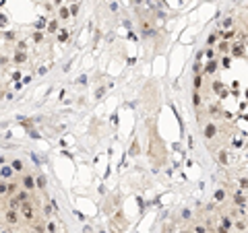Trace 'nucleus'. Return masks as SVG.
Wrapping results in <instances>:
<instances>
[{
  "label": "nucleus",
  "instance_id": "1",
  "mask_svg": "<svg viewBox=\"0 0 248 233\" xmlns=\"http://www.w3.org/2000/svg\"><path fill=\"white\" fill-rule=\"evenodd\" d=\"M215 132H217V128H215L213 124H207V126H205V138H213Z\"/></svg>",
  "mask_w": 248,
  "mask_h": 233
},
{
  "label": "nucleus",
  "instance_id": "2",
  "mask_svg": "<svg viewBox=\"0 0 248 233\" xmlns=\"http://www.w3.org/2000/svg\"><path fill=\"white\" fill-rule=\"evenodd\" d=\"M23 186L27 188V190H31V188L35 186V180H33L31 175H25V178H23Z\"/></svg>",
  "mask_w": 248,
  "mask_h": 233
},
{
  "label": "nucleus",
  "instance_id": "3",
  "mask_svg": "<svg viewBox=\"0 0 248 233\" xmlns=\"http://www.w3.org/2000/svg\"><path fill=\"white\" fill-rule=\"evenodd\" d=\"M6 221H8L10 225H15V223L19 221V217H17V213H15V210H8V213H6Z\"/></svg>",
  "mask_w": 248,
  "mask_h": 233
},
{
  "label": "nucleus",
  "instance_id": "4",
  "mask_svg": "<svg viewBox=\"0 0 248 233\" xmlns=\"http://www.w3.org/2000/svg\"><path fill=\"white\" fill-rule=\"evenodd\" d=\"M0 173H2V178H10V175H12V167H8V165H4Z\"/></svg>",
  "mask_w": 248,
  "mask_h": 233
},
{
  "label": "nucleus",
  "instance_id": "5",
  "mask_svg": "<svg viewBox=\"0 0 248 233\" xmlns=\"http://www.w3.org/2000/svg\"><path fill=\"white\" fill-rule=\"evenodd\" d=\"M27 198H29L27 192H19V194L15 196V200H19V202H27Z\"/></svg>",
  "mask_w": 248,
  "mask_h": 233
},
{
  "label": "nucleus",
  "instance_id": "6",
  "mask_svg": "<svg viewBox=\"0 0 248 233\" xmlns=\"http://www.w3.org/2000/svg\"><path fill=\"white\" fill-rule=\"evenodd\" d=\"M215 70H217V64H215V62H209V64H207V68H205V72H209V74H211V72H215Z\"/></svg>",
  "mask_w": 248,
  "mask_h": 233
},
{
  "label": "nucleus",
  "instance_id": "7",
  "mask_svg": "<svg viewBox=\"0 0 248 233\" xmlns=\"http://www.w3.org/2000/svg\"><path fill=\"white\" fill-rule=\"evenodd\" d=\"M234 200H236V204H242V206H244V202H246V200H244V194H240V192L236 194V198H234Z\"/></svg>",
  "mask_w": 248,
  "mask_h": 233
},
{
  "label": "nucleus",
  "instance_id": "8",
  "mask_svg": "<svg viewBox=\"0 0 248 233\" xmlns=\"http://www.w3.org/2000/svg\"><path fill=\"white\" fill-rule=\"evenodd\" d=\"M45 229H48V233H56V231H58V225H56V223H48Z\"/></svg>",
  "mask_w": 248,
  "mask_h": 233
},
{
  "label": "nucleus",
  "instance_id": "9",
  "mask_svg": "<svg viewBox=\"0 0 248 233\" xmlns=\"http://www.w3.org/2000/svg\"><path fill=\"white\" fill-rule=\"evenodd\" d=\"M230 225H232V221H230V217H223V219H221V227H223V229H227Z\"/></svg>",
  "mask_w": 248,
  "mask_h": 233
},
{
  "label": "nucleus",
  "instance_id": "10",
  "mask_svg": "<svg viewBox=\"0 0 248 233\" xmlns=\"http://www.w3.org/2000/svg\"><path fill=\"white\" fill-rule=\"evenodd\" d=\"M12 169H15V171H21V169H23V163H21V161H12Z\"/></svg>",
  "mask_w": 248,
  "mask_h": 233
},
{
  "label": "nucleus",
  "instance_id": "11",
  "mask_svg": "<svg viewBox=\"0 0 248 233\" xmlns=\"http://www.w3.org/2000/svg\"><path fill=\"white\" fill-rule=\"evenodd\" d=\"M35 184H37L40 188H43V186H45V178H43V175H40V178L35 180Z\"/></svg>",
  "mask_w": 248,
  "mask_h": 233
},
{
  "label": "nucleus",
  "instance_id": "12",
  "mask_svg": "<svg viewBox=\"0 0 248 233\" xmlns=\"http://www.w3.org/2000/svg\"><path fill=\"white\" fill-rule=\"evenodd\" d=\"M194 233H207V229L203 225H199V227H194Z\"/></svg>",
  "mask_w": 248,
  "mask_h": 233
},
{
  "label": "nucleus",
  "instance_id": "13",
  "mask_svg": "<svg viewBox=\"0 0 248 233\" xmlns=\"http://www.w3.org/2000/svg\"><path fill=\"white\" fill-rule=\"evenodd\" d=\"M0 194H6V184L4 182H0Z\"/></svg>",
  "mask_w": 248,
  "mask_h": 233
},
{
  "label": "nucleus",
  "instance_id": "14",
  "mask_svg": "<svg viewBox=\"0 0 248 233\" xmlns=\"http://www.w3.org/2000/svg\"><path fill=\"white\" fill-rule=\"evenodd\" d=\"M223 196H225L223 192H217V194H215V198H217V200H223Z\"/></svg>",
  "mask_w": 248,
  "mask_h": 233
},
{
  "label": "nucleus",
  "instance_id": "15",
  "mask_svg": "<svg viewBox=\"0 0 248 233\" xmlns=\"http://www.w3.org/2000/svg\"><path fill=\"white\" fill-rule=\"evenodd\" d=\"M182 233H188V231H182Z\"/></svg>",
  "mask_w": 248,
  "mask_h": 233
},
{
  "label": "nucleus",
  "instance_id": "16",
  "mask_svg": "<svg viewBox=\"0 0 248 233\" xmlns=\"http://www.w3.org/2000/svg\"><path fill=\"white\" fill-rule=\"evenodd\" d=\"M33 233H35V231H33Z\"/></svg>",
  "mask_w": 248,
  "mask_h": 233
}]
</instances>
